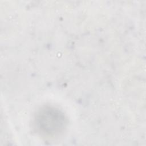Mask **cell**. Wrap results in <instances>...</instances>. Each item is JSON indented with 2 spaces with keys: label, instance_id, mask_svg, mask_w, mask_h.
<instances>
[{
  "label": "cell",
  "instance_id": "1",
  "mask_svg": "<svg viewBox=\"0 0 146 146\" xmlns=\"http://www.w3.org/2000/svg\"><path fill=\"white\" fill-rule=\"evenodd\" d=\"M35 120L39 132L48 136L59 135L66 125V119L63 113L52 107H44L40 110Z\"/></svg>",
  "mask_w": 146,
  "mask_h": 146
}]
</instances>
